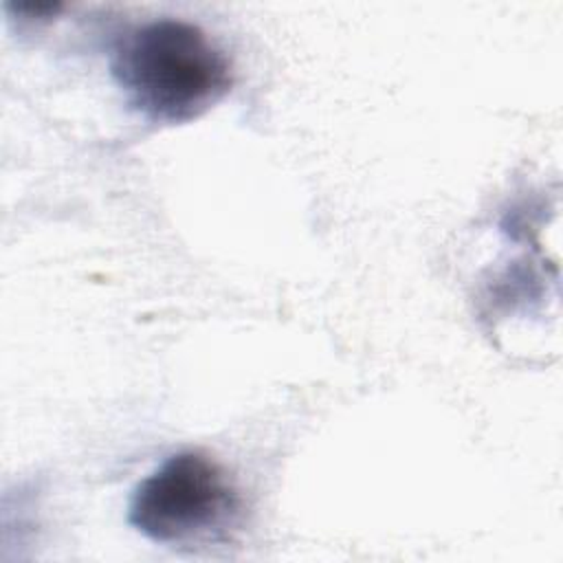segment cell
<instances>
[{
	"mask_svg": "<svg viewBox=\"0 0 563 563\" xmlns=\"http://www.w3.org/2000/svg\"><path fill=\"white\" fill-rule=\"evenodd\" d=\"M242 497L227 471L200 451H180L132 490L130 526L154 543L194 545L235 526Z\"/></svg>",
	"mask_w": 563,
	"mask_h": 563,
	"instance_id": "7a4b0ae2",
	"label": "cell"
},
{
	"mask_svg": "<svg viewBox=\"0 0 563 563\" xmlns=\"http://www.w3.org/2000/svg\"><path fill=\"white\" fill-rule=\"evenodd\" d=\"M110 73L132 110L152 123H187L233 86L227 53L187 20L161 18L134 26L114 46Z\"/></svg>",
	"mask_w": 563,
	"mask_h": 563,
	"instance_id": "6da1fadb",
	"label": "cell"
}]
</instances>
